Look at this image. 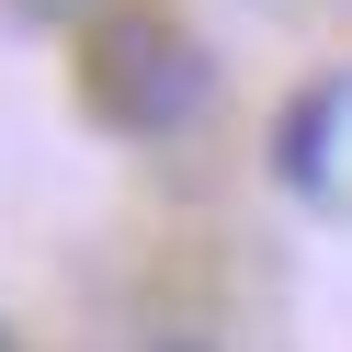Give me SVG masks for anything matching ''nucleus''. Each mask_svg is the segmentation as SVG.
Returning <instances> with one entry per match:
<instances>
[{
  "label": "nucleus",
  "instance_id": "3",
  "mask_svg": "<svg viewBox=\"0 0 352 352\" xmlns=\"http://www.w3.org/2000/svg\"><path fill=\"white\" fill-rule=\"evenodd\" d=\"M148 352H216V341H148Z\"/></svg>",
  "mask_w": 352,
  "mask_h": 352
},
{
  "label": "nucleus",
  "instance_id": "1",
  "mask_svg": "<svg viewBox=\"0 0 352 352\" xmlns=\"http://www.w3.org/2000/svg\"><path fill=\"white\" fill-rule=\"evenodd\" d=\"M80 102H91L102 125H125V137H182L193 114L216 102V69L205 46H193L170 12H102L91 34H80Z\"/></svg>",
  "mask_w": 352,
  "mask_h": 352
},
{
  "label": "nucleus",
  "instance_id": "4",
  "mask_svg": "<svg viewBox=\"0 0 352 352\" xmlns=\"http://www.w3.org/2000/svg\"><path fill=\"white\" fill-rule=\"evenodd\" d=\"M0 352H12V341H0Z\"/></svg>",
  "mask_w": 352,
  "mask_h": 352
},
{
  "label": "nucleus",
  "instance_id": "2",
  "mask_svg": "<svg viewBox=\"0 0 352 352\" xmlns=\"http://www.w3.org/2000/svg\"><path fill=\"white\" fill-rule=\"evenodd\" d=\"M12 12H23V23H69L80 0H12Z\"/></svg>",
  "mask_w": 352,
  "mask_h": 352
}]
</instances>
